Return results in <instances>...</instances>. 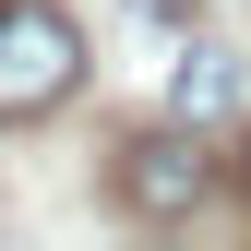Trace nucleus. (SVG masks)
Masks as SVG:
<instances>
[{"label":"nucleus","instance_id":"nucleus-2","mask_svg":"<svg viewBox=\"0 0 251 251\" xmlns=\"http://www.w3.org/2000/svg\"><path fill=\"white\" fill-rule=\"evenodd\" d=\"M215 179H227V168H215L192 132H132V144H120V168H108V192L132 203V215H192Z\"/></svg>","mask_w":251,"mask_h":251},{"label":"nucleus","instance_id":"nucleus-4","mask_svg":"<svg viewBox=\"0 0 251 251\" xmlns=\"http://www.w3.org/2000/svg\"><path fill=\"white\" fill-rule=\"evenodd\" d=\"M215 168H227L239 192H251V120H239V132H227V155H215Z\"/></svg>","mask_w":251,"mask_h":251},{"label":"nucleus","instance_id":"nucleus-3","mask_svg":"<svg viewBox=\"0 0 251 251\" xmlns=\"http://www.w3.org/2000/svg\"><path fill=\"white\" fill-rule=\"evenodd\" d=\"M239 108V60L227 48H179V120H227Z\"/></svg>","mask_w":251,"mask_h":251},{"label":"nucleus","instance_id":"nucleus-1","mask_svg":"<svg viewBox=\"0 0 251 251\" xmlns=\"http://www.w3.org/2000/svg\"><path fill=\"white\" fill-rule=\"evenodd\" d=\"M84 72H96V48H84V24L60 12V0H0V132L72 108Z\"/></svg>","mask_w":251,"mask_h":251}]
</instances>
